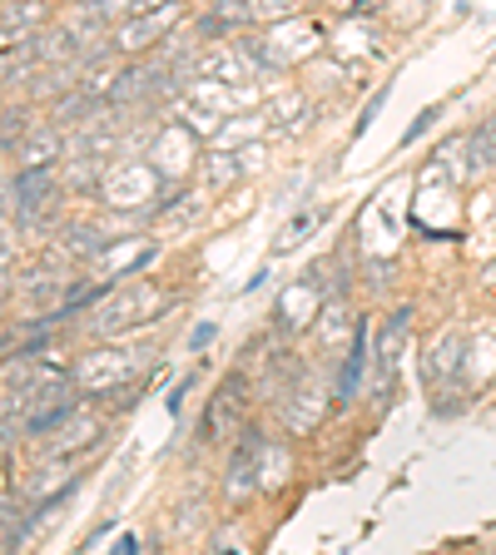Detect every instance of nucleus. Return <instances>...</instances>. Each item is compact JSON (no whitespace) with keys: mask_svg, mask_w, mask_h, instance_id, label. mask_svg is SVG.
Masks as SVG:
<instances>
[{"mask_svg":"<svg viewBox=\"0 0 496 555\" xmlns=\"http://www.w3.org/2000/svg\"><path fill=\"white\" fill-rule=\"evenodd\" d=\"M46 21V0H11L0 11V50H21L30 46V35Z\"/></svg>","mask_w":496,"mask_h":555,"instance_id":"f257e3e1","label":"nucleus"},{"mask_svg":"<svg viewBox=\"0 0 496 555\" xmlns=\"http://www.w3.org/2000/svg\"><path fill=\"white\" fill-rule=\"evenodd\" d=\"M144 308H160V293L154 288H135V293H125V298H115L110 308L100 312V333H115V327H135V323H144L150 312Z\"/></svg>","mask_w":496,"mask_h":555,"instance_id":"f03ea898","label":"nucleus"},{"mask_svg":"<svg viewBox=\"0 0 496 555\" xmlns=\"http://www.w3.org/2000/svg\"><path fill=\"white\" fill-rule=\"evenodd\" d=\"M258 456H264V437L258 431H249L243 437V451H233V462H229V501L249 496L258 481Z\"/></svg>","mask_w":496,"mask_h":555,"instance_id":"7ed1b4c3","label":"nucleus"},{"mask_svg":"<svg viewBox=\"0 0 496 555\" xmlns=\"http://www.w3.org/2000/svg\"><path fill=\"white\" fill-rule=\"evenodd\" d=\"M293 431H308L318 427V416H323V387H293L289 392V406H283Z\"/></svg>","mask_w":496,"mask_h":555,"instance_id":"20e7f679","label":"nucleus"},{"mask_svg":"<svg viewBox=\"0 0 496 555\" xmlns=\"http://www.w3.org/2000/svg\"><path fill=\"white\" fill-rule=\"evenodd\" d=\"M174 21V5L164 15H154V11H144V21H135V25H125V30L115 35V50H125V55H135V50H144L154 40V35L164 30V25Z\"/></svg>","mask_w":496,"mask_h":555,"instance_id":"39448f33","label":"nucleus"},{"mask_svg":"<svg viewBox=\"0 0 496 555\" xmlns=\"http://www.w3.org/2000/svg\"><path fill=\"white\" fill-rule=\"evenodd\" d=\"M243 406V382H224V392L214 397V406H208V422H204V437H224V427H229L233 416H239Z\"/></svg>","mask_w":496,"mask_h":555,"instance_id":"423d86ee","label":"nucleus"},{"mask_svg":"<svg viewBox=\"0 0 496 555\" xmlns=\"http://www.w3.org/2000/svg\"><path fill=\"white\" fill-rule=\"evenodd\" d=\"M363 362H368V323L358 318V333H353V347H347V362H343V377H338V397H358V377H363Z\"/></svg>","mask_w":496,"mask_h":555,"instance_id":"0eeeda50","label":"nucleus"},{"mask_svg":"<svg viewBox=\"0 0 496 555\" xmlns=\"http://www.w3.org/2000/svg\"><path fill=\"white\" fill-rule=\"evenodd\" d=\"M60 150V134L55 129H40V134L25 139V169H40V164H50Z\"/></svg>","mask_w":496,"mask_h":555,"instance_id":"6e6552de","label":"nucleus"},{"mask_svg":"<svg viewBox=\"0 0 496 555\" xmlns=\"http://www.w3.org/2000/svg\"><path fill=\"white\" fill-rule=\"evenodd\" d=\"M21 204H25V208H35V204H50V173H35V169H25V179H21Z\"/></svg>","mask_w":496,"mask_h":555,"instance_id":"1a4fd4ad","label":"nucleus"},{"mask_svg":"<svg viewBox=\"0 0 496 555\" xmlns=\"http://www.w3.org/2000/svg\"><path fill=\"white\" fill-rule=\"evenodd\" d=\"M239 179V159H229V154H208V184L224 189Z\"/></svg>","mask_w":496,"mask_h":555,"instance_id":"9d476101","label":"nucleus"},{"mask_svg":"<svg viewBox=\"0 0 496 555\" xmlns=\"http://www.w3.org/2000/svg\"><path fill=\"white\" fill-rule=\"evenodd\" d=\"M347 333V312L343 308H328L323 312V327H318V337H323V347H338V337Z\"/></svg>","mask_w":496,"mask_h":555,"instance_id":"9b49d317","label":"nucleus"},{"mask_svg":"<svg viewBox=\"0 0 496 555\" xmlns=\"http://www.w3.org/2000/svg\"><path fill=\"white\" fill-rule=\"evenodd\" d=\"M25 526H21V511L15 506H0V545H21Z\"/></svg>","mask_w":496,"mask_h":555,"instance_id":"f8f14e48","label":"nucleus"},{"mask_svg":"<svg viewBox=\"0 0 496 555\" xmlns=\"http://www.w3.org/2000/svg\"><path fill=\"white\" fill-rule=\"evenodd\" d=\"M129 5H135V0H100V11H104V15H115V11H129Z\"/></svg>","mask_w":496,"mask_h":555,"instance_id":"ddd939ff","label":"nucleus"},{"mask_svg":"<svg viewBox=\"0 0 496 555\" xmlns=\"http://www.w3.org/2000/svg\"><path fill=\"white\" fill-rule=\"evenodd\" d=\"M139 11H154V5H174V0H135Z\"/></svg>","mask_w":496,"mask_h":555,"instance_id":"4468645a","label":"nucleus"},{"mask_svg":"<svg viewBox=\"0 0 496 555\" xmlns=\"http://www.w3.org/2000/svg\"><path fill=\"white\" fill-rule=\"evenodd\" d=\"M482 283H486V288H496V263H486V273H482Z\"/></svg>","mask_w":496,"mask_h":555,"instance_id":"2eb2a0df","label":"nucleus"},{"mask_svg":"<svg viewBox=\"0 0 496 555\" xmlns=\"http://www.w3.org/2000/svg\"><path fill=\"white\" fill-rule=\"evenodd\" d=\"M0 293H5V273H0Z\"/></svg>","mask_w":496,"mask_h":555,"instance_id":"dca6fc26","label":"nucleus"}]
</instances>
